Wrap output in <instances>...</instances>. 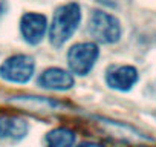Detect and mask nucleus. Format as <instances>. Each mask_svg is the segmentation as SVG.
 <instances>
[{
	"mask_svg": "<svg viewBox=\"0 0 156 147\" xmlns=\"http://www.w3.org/2000/svg\"><path fill=\"white\" fill-rule=\"evenodd\" d=\"M81 9L78 3H66L60 6L52 17L49 25V41L52 46H63L80 26Z\"/></svg>",
	"mask_w": 156,
	"mask_h": 147,
	"instance_id": "f257e3e1",
	"label": "nucleus"
},
{
	"mask_svg": "<svg viewBox=\"0 0 156 147\" xmlns=\"http://www.w3.org/2000/svg\"><path fill=\"white\" fill-rule=\"evenodd\" d=\"M87 29H89V34L98 43H103V45H113L122 35V28H121L119 20L115 16L101 9H97L92 13Z\"/></svg>",
	"mask_w": 156,
	"mask_h": 147,
	"instance_id": "f03ea898",
	"label": "nucleus"
},
{
	"mask_svg": "<svg viewBox=\"0 0 156 147\" xmlns=\"http://www.w3.org/2000/svg\"><path fill=\"white\" fill-rule=\"evenodd\" d=\"M100 57V49L95 43H76L67 52V66L75 75H87L94 69Z\"/></svg>",
	"mask_w": 156,
	"mask_h": 147,
	"instance_id": "7ed1b4c3",
	"label": "nucleus"
},
{
	"mask_svg": "<svg viewBox=\"0 0 156 147\" xmlns=\"http://www.w3.org/2000/svg\"><path fill=\"white\" fill-rule=\"evenodd\" d=\"M35 70V61L32 57L17 54L6 58L0 66V77L9 83H28Z\"/></svg>",
	"mask_w": 156,
	"mask_h": 147,
	"instance_id": "20e7f679",
	"label": "nucleus"
},
{
	"mask_svg": "<svg viewBox=\"0 0 156 147\" xmlns=\"http://www.w3.org/2000/svg\"><path fill=\"white\" fill-rule=\"evenodd\" d=\"M48 31V19L38 13H26L20 19V32L28 45H38Z\"/></svg>",
	"mask_w": 156,
	"mask_h": 147,
	"instance_id": "39448f33",
	"label": "nucleus"
},
{
	"mask_svg": "<svg viewBox=\"0 0 156 147\" xmlns=\"http://www.w3.org/2000/svg\"><path fill=\"white\" fill-rule=\"evenodd\" d=\"M138 78H139L138 69L133 66H115L110 70H107L106 75L109 88L121 92L130 91L138 83Z\"/></svg>",
	"mask_w": 156,
	"mask_h": 147,
	"instance_id": "423d86ee",
	"label": "nucleus"
},
{
	"mask_svg": "<svg viewBox=\"0 0 156 147\" xmlns=\"http://www.w3.org/2000/svg\"><path fill=\"white\" fill-rule=\"evenodd\" d=\"M73 83L75 80L72 72L61 67H49L38 77V86L49 91H67L73 86Z\"/></svg>",
	"mask_w": 156,
	"mask_h": 147,
	"instance_id": "0eeeda50",
	"label": "nucleus"
},
{
	"mask_svg": "<svg viewBox=\"0 0 156 147\" xmlns=\"http://www.w3.org/2000/svg\"><path fill=\"white\" fill-rule=\"evenodd\" d=\"M28 130H29V126L23 118L0 115V138L2 139L20 141L26 136Z\"/></svg>",
	"mask_w": 156,
	"mask_h": 147,
	"instance_id": "6e6552de",
	"label": "nucleus"
},
{
	"mask_svg": "<svg viewBox=\"0 0 156 147\" xmlns=\"http://www.w3.org/2000/svg\"><path fill=\"white\" fill-rule=\"evenodd\" d=\"M75 133L67 127H55L46 135V147H73Z\"/></svg>",
	"mask_w": 156,
	"mask_h": 147,
	"instance_id": "1a4fd4ad",
	"label": "nucleus"
},
{
	"mask_svg": "<svg viewBox=\"0 0 156 147\" xmlns=\"http://www.w3.org/2000/svg\"><path fill=\"white\" fill-rule=\"evenodd\" d=\"M76 147H104V145L98 144V142H94V141H84V142H80Z\"/></svg>",
	"mask_w": 156,
	"mask_h": 147,
	"instance_id": "9d476101",
	"label": "nucleus"
},
{
	"mask_svg": "<svg viewBox=\"0 0 156 147\" xmlns=\"http://www.w3.org/2000/svg\"><path fill=\"white\" fill-rule=\"evenodd\" d=\"M8 11V2L6 0H0V17H3Z\"/></svg>",
	"mask_w": 156,
	"mask_h": 147,
	"instance_id": "9b49d317",
	"label": "nucleus"
}]
</instances>
